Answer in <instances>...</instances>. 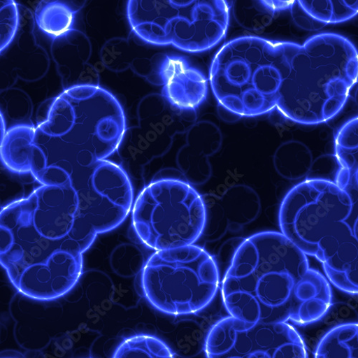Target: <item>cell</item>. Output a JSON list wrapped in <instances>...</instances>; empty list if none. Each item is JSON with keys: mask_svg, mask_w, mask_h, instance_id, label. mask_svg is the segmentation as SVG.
<instances>
[{"mask_svg": "<svg viewBox=\"0 0 358 358\" xmlns=\"http://www.w3.org/2000/svg\"><path fill=\"white\" fill-rule=\"evenodd\" d=\"M231 317L248 323L307 325L330 310L329 282L281 232L263 231L236 250L221 283Z\"/></svg>", "mask_w": 358, "mask_h": 358, "instance_id": "cell-1", "label": "cell"}, {"mask_svg": "<svg viewBox=\"0 0 358 358\" xmlns=\"http://www.w3.org/2000/svg\"><path fill=\"white\" fill-rule=\"evenodd\" d=\"M358 83V51L345 37L323 33L293 43L289 71L277 106L287 120L316 125L332 120Z\"/></svg>", "mask_w": 358, "mask_h": 358, "instance_id": "cell-2", "label": "cell"}, {"mask_svg": "<svg viewBox=\"0 0 358 358\" xmlns=\"http://www.w3.org/2000/svg\"><path fill=\"white\" fill-rule=\"evenodd\" d=\"M0 263L24 296L52 301L68 294L83 271L82 245L71 236L51 241L35 228L29 197L15 200L0 214Z\"/></svg>", "mask_w": 358, "mask_h": 358, "instance_id": "cell-3", "label": "cell"}, {"mask_svg": "<svg viewBox=\"0 0 358 358\" xmlns=\"http://www.w3.org/2000/svg\"><path fill=\"white\" fill-rule=\"evenodd\" d=\"M292 46L291 42L247 36L220 48L213 59L208 80L224 121L235 122L277 109Z\"/></svg>", "mask_w": 358, "mask_h": 358, "instance_id": "cell-4", "label": "cell"}, {"mask_svg": "<svg viewBox=\"0 0 358 358\" xmlns=\"http://www.w3.org/2000/svg\"><path fill=\"white\" fill-rule=\"evenodd\" d=\"M231 8L226 0H132L127 16L133 33L144 43L200 53L225 38Z\"/></svg>", "mask_w": 358, "mask_h": 358, "instance_id": "cell-5", "label": "cell"}, {"mask_svg": "<svg viewBox=\"0 0 358 358\" xmlns=\"http://www.w3.org/2000/svg\"><path fill=\"white\" fill-rule=\"evenodd\" d=\"M141 280L148 303L173 316L201 312L213 301L220 285L215 259L194 245L156 252L145 263Z\"/></svg>", "mask_w": 358, "mask_h": 358, "instance_id": "cell-6", "label": "cell"}, {"mask_svg": "<svg viewBox=\"0 0 358 358\" xmlns=\"http://www.w3.org/2000/svg\"><path fill=\"white\" fill-rule=\"evenodd\" d=\"M205 224L203 196L183 179H157L140 192L132 208L136 236L156 252L193 245Z\"/></svg>", "mask_w": 358, "mask_h": 358, "instance_id": "cell-7", "label": "cell"}, {"mask_svg": "<svg viewBox=\"0 0 358 358\" xmlns=\"http://www.w3.org/2000/svg\"><path fill=\"white\" fill-rule=\"evenodd\" d=\"M352 206L349 194L336 185L306 179L294 187L281 203V233L306 255L317 257L321 241L348 219Z\"/></svg>", "mask_w": 358, "mask_h": 358, "instance_id": "cell-8", "label": "cell"}, {"mask_svg": "<svg viewBox=\"0 0 358 358\" xmlns=\"http://www.w3.org/2000/svg\"><path fill=\"white\" fill-rule=\"evenodd\" d=\"M207 358H309L302 336L288 322L248 323L225 317L211 328Z\"/></svg>", "mask_w": 358, "mask_h": 358, "instance_id": "cell-9", "label": "cell"}, {"mask_svg": "<svg viewBox=\"0 0 358 358\" xmlns=\"http://www.w3.org/2000/svg\"><path fill=\"white\" fill-rule=\"evenodd\" d=\"M89 203L79 206L71 236L86 251L98 234L121 225L134 206V190L124 169L110 161H102L91 177Z\"/></svg>", "mask_w": 358, "mask_h": 358, "instance_id": "cell-10", "label": "cell"}, {"mask_svg": "<svg viewBox=\"0 0 358 358\" xmlns=\"http://www.w3.org/2000/svg\"><path fill=\"white\" fill-rule=\"evenodd\" d=\"M206 224L202 236L207 241H217L228 231H240L255 221L261 212L257 192L245 185H234L221 195L203 196Z\"/></svg>", "mask_w": 358, "mask_h": 358, "instance_id": "cell-11", "label": "cell"}, {"mask_svg": "<svg viewBox=\"0 0 358 358\" xmlns=\"http://www.w3.org/2000/svg\"><path fill=\"white\" fill-rule=\"evenodd\" d=\"M36 229L51 241L71 236L79 210V195L73 184L41 186L28 195Z\"/></svg>", "mask_w": 358, "mask_h": 358, "instance_id": "cell-12", "label": "cell"}, {"mask_svg": "<svg viewBox=\"0 0 358 358\" xmlns=\"http://www.w3.org/2000/svg\"><path fill=\"white\" fill-rule=\"evenodd\" d=\"M162 96L174 108L194 111L206 100L208 80L187 59L166 55L159 67Z\"/></svg>", "mask_w": 358, "mask_h": 358, "instance_id": "cell-13", "label": "cell"}, {"mask_svg": "<svg viewBox=\"0 0 358 358\" xmlns=\"http://www.w3.org/2000/svg\"><path fill=\"white\" fill-rule=\"evenodd\" d=\"M186 143L177 153L176 164L190 185H201L212 175L210 157L220 151V129L214 123L200 121L186 134Z\"/></svg>", "mask_w": 358, "mask_h": 358, "instance_id": "cell-14", "label": "cell"}, {"mask_svg": "<svg viewBox=\"0 0 358 358\" xmlns=\"http://www.w3.org/2000/svg\"><path fill=\"white\" fill-rule=\"evenodd\" d=\"M37 129L18 124L9 129L1 139L0 157L3 165L18 174L31 173L38 181L48 168L47 158L35 143Z\"/></svg>", "mask_w": 358, "mask_h": 358, "instance_id": "cell-15", "label": "cell"}, {"mask_svg": "<svg viewBox=\"0 0 358 358\" xmlns=\"http://www.w3.org/2000/svg\"><path fill=\"white\" fill-rule=\"evenodd\" d=\"M358 15V0H299L291 15L297 26L306 31H320L330 24L350 20Z\"/></svg>", "mask_w": 358, "mask_h": 358, "instance_id": "cell-16", "label": "cell"}, {"mask_svg": "<svg viewBox=\"0 0 358 358\" xmlns=\"http://www.w3.org/2000/svg\"><path fill=\"white\" fill-rule=\"evenodd\" d=\"M322 265L327 279L335 287L358 294V241L350 228L342 234L336 251Z\"/></svg>", "mask_w": 358, "mask_h": 358, "instance_id": "cell-17", "label": "cell"}, {"mask_svg": "<svg viewBox=\"0 0 358 358\" xmlns=\"http://www.w3.org/2000/svg\"><path fill=\"white\" fill-rule=\"evenodd\" d=\"M74 106L64 94L44 101L37 112L38 129L47 136H63L69 134L76 122Z\"/></svg>", "mask_w": 358, "mask_h": 358, "instance_id": "cell-18", "label": "cell"}, {"mask_svg": "<svg viewBox=\"0 0 358 358\" xmlns=\"http://www.w3.org/2000/svg\"><path fill=\"white\" fill-rule=\"evenodd\" d=\"M313 162L309 148L303 143L294 140L282 143L273 157L277 172L290 181L307 178Z\"/></svg>", "mask_w": 358, "mask_h": 358, "instance_id": "cell-19", "label": "cell"}, {"mask_svg": "<svg viewBox=\"0 0 358 358\" xmlns=\"http://www.w3.org/2000/svg\"><path fill=\"white\" fill-rule=\"evenodd\" d=\"M75 11L59 1H41L35 11L36 24L41 31L56 41L70 35L74 28Z\"/></svg>", "mask_w": 358, "mask_h": 358, "instance_id": "cell-20", "label": "cell"}, {"mask_svg": "<svg viewBox=\"0 0 358 358\" xmlns=\"http://www.w3.org/2000/svg\"><path fill=\"white\" fill-rule=\"evenodd\" d=\"M315 358H358V323L338 325L319 342Z\"/></svg>", "mask_w": 358, "mask_h": 358, "instance_id": "cell-21", "label": "cell"}, {"mask_svg": "<svg viewBox=\"0 0 358 358\" xmlns=\"http://www.w3.org/2000/svg\"><path fill=\"white\" fill-rule=\"evenodd\" d=\"M112 358H174L169 347L158 338L138 335L125 340Z\"/></svg>", "mask_w": 358, "mask_h": 358, "instance_id": "cell-22", "label": "cell"}, {"mask_svg": "<svg viewBox=\"0 0 358 358\" xmlns=\"http://www.w3.org/2000/svg\"><path fill=\"white\" fill-rule=\"evenodd\" d=\"M233 1L234 15L238 24L243 27L259 31L266 27L273 20L277 13L268 8L264 1L248 2Z\"/></svg>", "mask_w": 358, "mask_h": 358, "instance_id": "cell-23", "label": "cell"}, {"mask_svg": "<svg viewBox=\"0 0 358 358\" xmlns=\"http://www.w3.org/2000/svg\"><path fill=\"white\" fill-rule=\"evenodd\" d=\"M345 170L336 155H325L313 162L306 179L330 182L342 189L345 183Z\"/></svg>", "mask_w": 358, "mask_h": 358, "instance_id": "cell-24", "label": "cell"}, {"mask_svg": "<svg viewBox=\"0 0 358 358\" xmlns=\"http://www.w3.org/2000/svg\"><path fill=\"white\" fill-rule=\"evenodd\" d=\"M1 53L11 44L17 34L20 16L15 1H1Z\"/></svg>", "mask_w": 358, "mask_h": 358, "instance_id": "cell-25", "label": "cell"}, {"mask_svg": "<svg viewBox=\"0 0 358 358\" xmlns=\"http://www.w3.org/2000/svg\"><path fill=\"white\" fill-rule=\"evenodd\" d=\"M336 149L351 152L358 149V116L351 119L338 131L335 139Z\"/></svg>", "mask_w": 358, "mask_h": 358, "instance_id": "cell-26", "label": "cell"}, {"mask_svg": "<svg viewBox=\"0 0 358 358\" xmlns=\"http://www.w3.org/2000/svg\"><path fill=\"white\" fill-rule=\"evenodd\" d=\"M41 186H62L71 184L69 173L57 166H50L43 171L37 181Z\"/></svg>", "mask_w": 358, "mask_h": 358, "instance_id": "cell-27", "label": "cell"}, {"mask_svg": "<svg viewBox=\"0 0 358 358\" xmlns=\"http://www.w3.org/2000/svg\"><path fill=\"white\" fill-rule=\"evenodd\" d=\"M345 191L349 194L352 203L351 213L345 222L358 241V189L350 183Z\"/></svg>", "mask_w": 358, "mask_h": 358, "instance_id": "cell-28", "label": "cell"}, {"mask_svg": "<svg viewBox=\"0 0 358 358\" xmlns=\"http://www.w3.org/2000/svg\"><path fill=\"white\" fill-rule=\"evenodd\" d=\"M350 184L358 189V166L355 168L352 174Z\"/></svg>", "mask_w": 358, "mask_h": 358, "instance_id": "cell-29", "label": "cell"}]
</instances>
